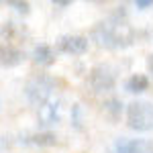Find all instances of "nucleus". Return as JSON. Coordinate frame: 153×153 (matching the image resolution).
I'll list each match as a JSON object with an SVG mask.
<instances>
[{"instance_id": "423d86ee", "label": "nucleus", "mask_w": 153, "mask_h": 153, "mask_svg": "<svg viewBox=\"0 0 153 153\" xmlns=\"http://www.w3.org/2000/svg\"><path fill=\"white\" fill-rule=\"evenodd\" d=\"M59 120H61V98L59 96L51 98L41 108H37V123L41 129L47 131L49 127H55Z\"/></svg>"}, {"instance_id": "9d476101", "label": "nucleus", "mask_w": 153, "mask_h": 153, "mask_svg": "<svg viewBox=\"0 0 153 153\" xmlns=\"http://www.w3.org/2000/svg\"><path fill=\"white\" fill-rule=\"evenodd\" d=\"M29 57H31V61H33L35 65L49 68V65L55 63V59H57V51H55V47H51L49 43H37Z\"/></svg>"}, {"instance_id": "f03ea898", "label": "nucleus", "mask_w": 153, "mask_h": 153, "mask_svg": "<svg viewBox=\"0 0 153 153\" xmlns=\"http://www.w3.org/2000/svg\"><path fill=\"white\" fill-rule=\"evenodd\" d=\"M61 84V80H57L55 76H49V74H35L31 76L23 86V94L27 98V102L35 108L49 102L51 98L57 96V86Z\"/></svg>"}, {"instance_id": "2eb2a0df", "label": "nucleus", "mask_w": 153, "mask_h": 153, "mask_svg": "<svg viewBox=\"0 0 153 153\" xmlns=\"http://www.w3.org/2000/svg\"><path fill=\"white\" fill-rule=\"evenodd\" d=\"M4 4H6V6H10V8H14L19 14H23V16L31 14V4H29V2H21V0H8V2H4Z\"/></svg>"}, {"instance_id": "f3484780", "label": "nucleus", "mask_w": 153, "mask_h": 153, "mask_svg": "<svg viewBox=\"0 0 153 153\" xmlns=\"http://www.w3.org/2000/svg\"><path fill=\"white\" fill-rule=\"evenodd\" d=\"M133 6L137 10H149V8H153V0H135Z\"/></svg>"}, {"instance_id": "39448f33", "label": "nucleus", "mask_w": 153, "mask_h": 153, "mask_svg": "<svg viewBox=\"0 0 153 153\" xmlns=\"http://www.w3.org/2000/svg\"><path fill=\"white\" fill-rule=\"evenodd\" d=\"M90 39L86 35H61L55 41V51L57 53H63V55H71V57H80V55H86L90 51Z\"/></svg>"}, {"instance_id": "7ed1b4c3", "label": "nucleus", "mask_w": 153, "mask_h": 153, "mask_svg": "<svg viewBox=\"0 0 153 153\" xmlns=\"http://www.w3.org/2000/svg\"><path fill=\"white\" fill-rule=\"evenodd\" d=\"M86 84H88L90 92L96 96L110 94L118 84V70L112 63H96L88 71Z\"/></svg>"}, {"instance_id": "4468645a", "label": "nucleus", "mask_w": 153, "mask_h": 153, "mask_svg": "<svg viewBox=\"0 0 153 153\" xmlns=\"http://www.w3.org/2000/svg\"><path fill=\"white\" fill-rule=\"evenodd\" d=\"M71 125H74V129L76 131H84V110H82V106L80 104H74L71 106Z\"/></svg>"}, {"instance_id": "f257e3e1", "label": "nucleus", "mask_w": 153, "mask_h": 153, "mask_svg": "<svg viewBox=\"0 0 153 153\" xmlns=\"http://www.w3.org/2000/svg\"><path fill=\"white\" fill-rule=\"evenodd\" d=\"M137 31L129 25V21H114L110 16H106L104 21H98L92 25L88 39L90 43H94L100 49L108 51H118V49H127L137 41Z\"/></svg>"}, {"instance_id": "6ab92c4d", "label": "nucleus", "mask_w": 153, "mask_h": 153, "mask_svg": "<svg viewBox=\"0 0 153 153\" xmlns=\"http://www.w3.org/2000/svg\"><path fill=\"white\" fill-rule=\"evenodd\" d=\"M145 68H147V74L153 78V53H149V55L145 57Z\"/></svg>"}, {"instance_id": "0eeeda50", "label": "nucleus", "mask_w": 153, "mask_h": 153, "mask_svg": "<svg viewBox=\"0 0 153 153\" xmlns=\"http://www.w3.org/2000/svg\"><path fill=\"white\" fill-rule=\"evenodd\" d=\"M27 51L19 45H10V43H0V68L2 70H10V68H19L27 61Z\"/></svg>"}, {"instance_id": "1a4fd4ad", "label": "nucleus", "mask_w": 153, "mask_h": 153, "mask_svg": "<svg viewBox=\"0 0 153 153\" xmlns=\"http://www.w3.org/2000/svg\"><path fill=\"white\" fill-rule=\"evenodd\" d=\"M16 143L27 145V147H53L57 145V135L53 131H35V133L19 135Z\"/></svg>"}, {"instance_id": "412c9836", "label": "nucleus", "mask_w": 153, "mask_h": 153, "mask_svg": "<svg viewBox=\"0 0 153 153\" xmlns=\"http://www.w3.org/2000/svg\"><path fill=\"white\" fill-rule=\"evenodd\" d=\"M151 153H153V151H151Z\"/></svg>"}, {"instance_id": "a211bd4d", "label": "nucleus", "mask_w": 153, "mask_h": 153, "mask_svg": "<svg viewBox=\"0 0 153 153\" xmlns=\"http://www.w3.org/2000/svg\"><path fill=\"white\" fill-rule=\"evenodd\" d=\"M51 6L57 8V10H65V8H70V6H71V2H70V0H65V2H61V0H53Z\"/></svg>"}, {"instance_id": "f8f14e48", "label": "nucleus", "mask_w": 153, "mask_h": 153, "mask_svg": "<svg viewBox=\"0 0 153 153\" xmlns=\"http://www.w3.org/2000/svg\"><path fill=\"white\" fill-rule=\"evenodd\" d=\"M149 86H151V80H149V76H145V74H131L129 78L125 80L123 84V88H125V92L127 94H143V92H147L149 90Z\"/></svg>"}, {"instance_id": "6e6552de", "label": "nucleus", "mask_w": 153, "mask_h": 153, "mask_svg": "<svg viewBox=\"0 0 153 153\" xmlns=\"http://www.w3.org/2000/svg\"><path fill=\"white\" fill-rule=\"evenodd\" d=\"M153 141L151 139H129V137H118L114 139L112 153H151Z\"/></svg>"}, {"instance_id": "20e7f679", "label": "nucleus", "mask_w": 153, "mask_h": 153, "mask_svg": "<svg viewBox=\"0 0 153 153\" xmlns=\"http://www.w3.org/2000/svg\"><path fill=\"white\" fill-rule=\"evenodd\" d=\"M127 127L135 133H151L153 131V102L149 100H133L125 106Z\"/></svg>"}, {"instance_id": "aec40b11", "label": "nucleus", "mask_w": 153, "mask_h": 153, "mask_svg": "<svg viewBox=\"0 0 153 153\" xmlns=\"http://www.w3.org/2000/svg\"><path fill=\"white\" fill-rule=\"evenodd\" d=\"M151 31H153V25H151Z\"/></svg>"}, {"instance_id": "9b49d317", "label": "nucleus", "mask_w": 153, "mask_h": 153, "mask_svg": "<svg viewBox=\"0 0 153 153\" xmlns=\"http://www.w3.org/2000/svg\"><path fill=\"white\" fill-rule=\"evenodd\" d=\"M27 35H29V31H27L25 25H19L14 21H6V23L0 25V39L10 43V45H14L12 41H19V39H23Z\"/></svg>"}, {"instance_id": "dca6fc26", "label": "nucleus", "mask_w": 153, "mask_h": 153, "mask_svg": "<svg viewBox=\"0 0 153 153\" xmlns=\"http://www.w3.org/2000/svg\"><path fill=\"white\" fill-rule=\"evenodd\" d=\"M14 143H16V139H12L10 135H0V151H6V149H10Z\"/></svg>"}, {"instance_id": "ddd939ff", "label": "nucleus", "mask_w": 153, "mask_h": 153, "mask_svg": "<svg viewBox=\"0 0 153 153\" xmlns=\"http://www.w3.org/2000/svg\"><path fill=\"white\" fill-rule=\"evenodd\" d=\"M102 112H104V117L108 120H112V123H117L120 114L125 112V104H123V100L117 98V96H108L102 100Z\"/></svg>"}]
</instances>
